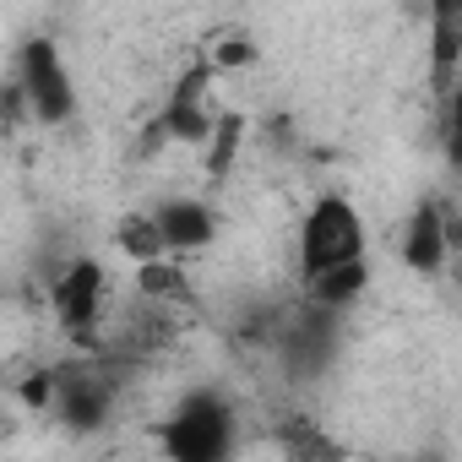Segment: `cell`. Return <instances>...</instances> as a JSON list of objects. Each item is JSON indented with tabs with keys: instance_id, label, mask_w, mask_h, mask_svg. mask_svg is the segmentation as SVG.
Listing matches in <instances>:
<instances>
[{
	"instance_id": "2",
	"label": "cell",
	"mask_w": 462,
	"mask_h": 462,
	"mask_svg": "<svg viewBox=\"0 0 462 462\" xmlns=\"http://www.w3.org/2000/svg\"><path fill=\"white\" fill-rule=\"evenodd\" d=\"M240 408L228 402L223 392L201 386L174 397V408L158 424V446L163 462H235L240 457Z\"/></svg>"
},
{
	"instance_id": "3",
	"label": "cell",
	"mask_w": 462,
	"mask_h": 462,
	"mask_svg": "<svg viewBox=\"0 0 462 462\" xmlns=\"http://www.w3.org/2000/svg\"><path fill=\"white\" fill-rule=\"evenodd\" d=\"M6 82L23 93V104H28V115H33L39 125H71V120H77V104H82V98H77V77H71V66H66L60 44H55L50 33L28 39V44L17 50Z\"/></svg>"
},
{
	"instance_id": "5",
	"label": "cell",
	"mask_w": 462,
	"mask_h": 462,
	"mask_svg": "<svg viewBox=\"0 0 462 462\" xmlns=\"http://www.w3.org/2000/svg\"><path fill=\"white\" fill-rule=\"evenodd\" d=\"M457 235H462V228H457L451 201H440V196H419L413 212L402 217V267L419 273V278H440V267H446Z\"/></svg>"
},
{
	"instance_id": "8",
	"label": "cell",
	"mask_w": 462,
	"mask_h": 462,
	"mask_svg": "<svg viewBox=\"0 0 462 462\" xmlns=\"http://www.w3.org/2000/svg\"><path fill=\"white\" fill-rule=\"evenodd\" d=\"M462 77V0L430 12V82L435 93H451Z\"/></svg>"
},
{
	"instance_id": "4",
	"label": "cell",
	"mask_w": 462,
	"mask_h": 462,
	"mask_svg": "<svg viewBox=\"0 0 462 462\" xmlns=\"http://www.w3.org/2000/svg\"><path fill=\"white\" fill-rule=\"evenodd\" d=\"M50 316L71 343H82V354H98L104 348L98 337H104V321H109V273H104V262H93V256L66 262L50 278Z\"/></svg>"
},
{
	"instance_id": "7",
	"label": "cell",
	"mask_w": 462,
	"mask_h": 462,
	"mask_svg": "<svg viewBox=\"0 0 462 462\" xmlns=\"http://www.w3.org/2000/svg\"><path fill=\"white\" fill-rule=\"evenodd\" d=\"M273 446L283 451V462H348V446L337 435H327L316 419L289 413L273 424Z\"/></svg>"
},
{
	"instance_id": "9",
	"label": "cell",
	"mask_w": 462,
	"mask_h": 462,
	"mask_svg": "<svg viewBox=\"0 0 462 462\" xmlns=\"http://www.w3.org/2000/svg\"><path fill=\"white\" fill-rule=\"evenodd\" d=\"M136 300L174 316V310L196 305V283H190L185 262H152V267H136Z\"/></svg>"
},
{
	"instance_id": "1",
	"label": "cell",
	"mask_w": 462,
	"mask_h": 462,
	"mask_svg": "<svg viewBox=\"0 0 462 462\" xmlns=\"http://www.w3.org/2000/svg\"><path fill=\"white\" fill-rule=\"evenodd\" d=\"M300 289L321 310H348L370 289V228L343 190H321L300 217Z\"/></svg>"
},
{
	"instance_id": "6",
	"label": "cell",
	"mask_w": 462,
	"mask_h": 462,
	"mask_svg": "<svg viewBox=\"0 0 462 462\" xmlns=\"http://www.w3.org/2000/svg\"><path fill=\"white\" fill-rule=\"evenodd\" d=\"M152 217H158V228H163L169 256H201V251L217 240V228H223L217 207L201 201V196H169Z\"/></svg>"
},
{
	"instance_id": "10",
	"label": "cell",
	"mask_w": 462,
	"mask_h": 462,
	"mask_svg": "<svg viewBox=\"0 0 462 462\" xmlns=\"http://www.w3.org/2000/svg\"><path fill=\"white\" fill-rule=\"evenodd\" d=\"M115 251L131 262V267H152V262H169V245H163V228L152 212H125L120 228H115Z\"/></svg>"
},
{
	"instance_id": "11",
	"label": "cell",
	"mask_w": 462,
	"mask_h": 462,
	"mask_svg": "<svg viewBox=\"0 0 462 462\" xmlns=\"http://www.w3.org/2000/svg\"><path fill=\"white\" fill-rule=\"evenodd\" d=\"M446 131H451V158L462 163V77H457V88L446 93Z\"/></svg>"
}]
</instances>
